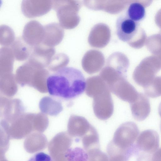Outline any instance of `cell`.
I'll list each match as a JSON object with an SVG mask.
<instances>
[{
    "label": "cell",
    "instance_id": "cell-4",
    "mask_svg": "<svg viewBox=\"0 0 161 161\" xmlns=\"http://www.w3.org/2000/svg\"><path fill=\"white\" fill-rule=\"evenodd\" d=\"M52 7L51 0H22L21 4L22 13L28 18L43 15Z\"/></svg>",
    "mask_w": 161,
    "mask_h": 161
},
{
    "label": "cell",
    "instance_id": "cell-6",
    "mask_svg": "<svg viewBox=\"0 0 161 161\" xmlns=\"http://www.w3.org/2000/svg\"><path fill=\"white\" fill-rule=\"evenodd\" d=\"M146 11L144 7L137 2L131 3L126 13V15L129 18L138 22L144 19Z\"/></svg>",
    "mask_w": 161,
    "mask_h": 161
},
{
    "label": "cell",
    "instance_id": "cell-7",
    "mask_svg": "<svg viewBox=\"0 0 161 161\" xmlns=\"http://www.w3.org/2000/svg\"><path fill=\"white\" fill-rule=\"evenodd\" d=\"M33 158L34 159L33 160L36 161H50L51 160V158L49 156L43 153L37 154Z\"/></svg>",
    "mask_w": 161,
    "mask_h": 161
},
{
    "label": "cell",
    "instance_id": "cell-8",
    "mask_svg": "<svg viewBox=\"0 0 161 161\" xmlns=\"http://www.w3.org/2000/svg\"><path fill=\"white\" fill-rule=\"evenodd\" d=\"M151 159L152 161H161V147L154 153Z\"/></svg>",
    "mask_w": 161,
    "mask_h": 161
},
{
    "label": "cell",
    "instance_id": "cell-1",
    "mask_svg": "<svg viewBox=\"0 0 161 161\" xmlns=\"http://www.w3.org/2000/svg\"><path fill=\"white\" fill-rule=\"evenodd\" d=\"M86 84L82 72L72 67L60 68L46 80L49 94L65 100L72 99L80 96L86 90Z\"/></svg>",
    "mask_w": 161,
    "mask_h": 161
},
{
    "label": "cell",
    "instance_id": "cell-3",
    "mask_svg": "<svg viewBox=\"0 0 161 161\" xmlns=\"http://www.w3.org/2000/svg\"><path fill=\"white\" fill-rule=\"evenodd\" d=\"M139 23L126 15H121L117 19L116 24V33L120 40L131 46L136 39Z\"/></svg>",
    "mask_w": 161,
    "mask_h": 161
},
{
    "label": "cell",
    "instance_id": "cell-5",
    "mask_svg": "<svg viewBox=\"0 0 161 161\" xmlns=\"http://www.w3.org/2000/svg\"><path fill=\"white\" fill-rule=\"evenodd\" d=\"M132 114L135 119L139 121L145 119L149 115L151 111L150 103L147 97L139 93L136 100L130 105Z\"/></svg>",
    "mask_w": 161,
    "mask_h": 161
},
{
    "label": "cell",
    "instance_id": "cell-2",
    "mask_svg": "<svg viewBox=\"0 0 161 161\" xmlns=\"http://www.w3.org/2000/svg\"><path fill=\"white\" fill-rule=\"evenodd\" d=\"M159 138L155 130L149 129L142 132L135 143L136 158L140 159L152 158L153 155L158 149Z\"/></svg>",
    "mask_w": 161,
    "mask_h": 161
},
{
    "label": "cell",
    "instance_id": "cell-9",
    "mask_svg": "<svg viewBox=\"0 0 161 161\" xmlns=\"http://www.w3.org/2000/svg\"><path fill=\"white\" fill-rule=\"evenodd\" d=\"M158 110L159 114L160 117L161 118V102L160 103V104L159 105ZM160 130H161V121L160 123Z\"/></svg>",
    "mask_w": 161,
    "mask_h": 161
}]
</instances>
